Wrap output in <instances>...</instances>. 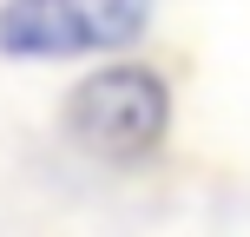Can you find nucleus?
Here are the masks:
<instances>
[{
    "mask_svg": "<svg viewBox=\"0 0 250 237\" xmlns=\"http://www.w3.org/2000/svg\"><path fill=\"white\" fill-rule=\"evenodd\" d=\"M178 119L171 79L145 60H99L60 106V132L99 165H145L165 151Z\"/></svg>",
    "mask_w": 250,
    "mask_h": 237,
    "instance_id": "obj_1",
    "label": "nucleus"
},
{
    "mask_svg": "<svg viewBox=\"0 0 250 237\" xmlns=\"http://www.w3.org/2000/svg\"><path fill=\"white\" fill-rule=\"evenodd\" d=\"M158 20V0H0V53L26 66L119 60Z\"/></svg>",
    "mask_w": 250,
    "mask_h": 237,
    "instance_id": "obj_2",
    "label": "nucleus"
}]
</instances>
